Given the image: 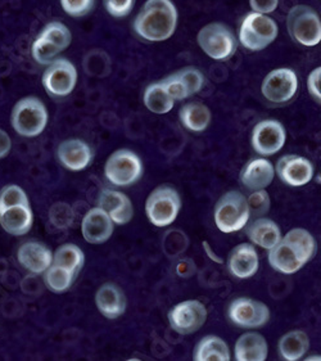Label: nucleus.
Segmentation results:
<instances>
[{"mask_svg":"<svg viewBox=\"0 0 321 361\" xmlns=\"http://www.w3.org/2000/svg\"><path fill=\"white\" fill-rule=\"evenodd\" d=\"M317 251L316 240L306 229L294 228L269 250V264L279 273L294 274L313 260Z\"/></svg>","mask_w":321,"mask_h":361,"instance_id":"1","label":"nucleus"},{"mask_svg":"<svg viewBox=\"0 0 321 361\" xmlns=\"http://www.w3.org/2000/svg\"><path fill=\"white\" fill-rule=\"evenodd\" d=\"M177 26V9L172 0H146L132 22V29L148 43L166 42Z\"/></svg>","mask_w":321,"mask_h":361,"instance_id":"2","label":"nucleus"},{"mask_svg":"<svg viewBox=\"0 0 321 361\" xmlns=\"http://www.w3.org/2000/svg\"><path fill=\"white\" fill-rule=\"evenodd\" d=\"M49 120L48 109L37 97H25L17 102L12 111V126L23 137H39Z\"/></svg>","mask_w":321,"mask_h":361,"instance_id":"3","label":"nucleus"},{"mask_svg":"<svg viewBox=\"0 0 321 361\" xmlns=\"http://www.w3.org/2000/svg\"><path fill=\"white\" fill-rule=\"evenodd\" d=\"M215 224L222 233L239 231L248 224L247 198L239 190H230L222 195L215 206Z\"/></svg>","mask_w":321,"mask_h":361,"instance_id":"4","label":"nucleus"},{"mask_svg":"<svg viewBox=\"0 0 321 361\" xmlns=\"http://www.w3.org/2000/svg\"><path fill=\"white\" fill-rule=\"evenodd\" d=\"M182 209V198L179 192L168 184L154 188L148 195L146 214L151 224L163 228L172 224Z\"/></svg>","mask_w":321,"mask_h":361,"instance_id":"5","label":"nucleus"},{"mask_svg":"<svg viewBox=\"0 0 321 361\" xmlns=\"http://www.w3.org/2000/svg\"><path fill=\"white\" fill-rule=\"evenodd\" d=\"M279 34L277 22L261 13L251 12L239 27V43L244 49L261 51L275 42Z\"/></svg>","mask_w":321,"mask_h":361,"instance_id":"6","label":"nucleus"},{"mask_svg":"<svg viewBox=\"0 0 321 361\" xmlns=\"http://www.w3.org/2000/svg\"><path fill=\"white\" fill-rule=\"evenodd\" d=\"M199 48L215 61H227L233 57L238 48V40L225 23L211 22L199 30L197 35Z\"/></svg>","mask_w":321,"mask_h":361,"instance_id":"7","label":"nucleus"},{"mask_svg":"<svg viewBox=\"0 0 321 361\" xmlns=\"http://www.w3.org/2000/svg\"><path fill=\"white\" fill-rule=\"evenodd\" d=\"M287 30L293 42L315 47L321 40L320 16L310 6H294L287 16Z\"/></svg>","mask_w":321,"mask_h":361,"instance_id":"8","label":"nucleus"},{"mask_svg":"<svg viewBox=\"0 0 321 361\" xmlns=\"http://www.w3.org/2000/svg\"><path fill=\"white\" fill-rule=\"evenodd\" d=\"M104 175L112 185L126 188L138 183L143 176V162L130 149H117L107 159Z\"/></svg>","mask_w":321,"mask_h":361,"instance_id":"9","label":"nucleus"},{"mask_svg":"<svg viewBox=\"0 0 321 361\" xmlns=\"http://www.w3.org/2000/svg\"><path fill=\"white\" fill-rule=\"evenodd\" d=\"M43 85L48 94L63 98L71 94L77 82V70L66 58H56L43 73Z\"/></svg>","mask_w":321,"mask_h":361,"instance_id":"10","label":"nucleus"},{"mask_svg":"<svg viewBox=\"0 0 321 361\" xmlns=\"http://www.w3.org/2000/svg\"><path fill=\"white\" fill-rule=\"evenodd\" d=\"M227 317L234 325L244 329L261 328L270 320L268 305L249 297L235 298L227 309Z\"/></svg>","mask_w":321,"mask_h":361,"instance_id":"11","label":"nucleus"},{"mask_svg":"<svg viewBox=\"0 0 321 361\" xmlns=\"http://www.w3.org/2000/svg\"><path fill=\"white\" fill-rule=\"evenodd\" d=\"M168 323L172 331L188 336L198 332L207 320V309L198 300H188L174 306L168 312Z\"/></svg>","mask_w":321,"mask_h":361,"instance_id":"12","label":"nucleus"},{"mask_svg":"<svg viewBox=\"0 0 321 361\" xmlns=\"http://www.w3.org/2000/svg\"><path fill=\"white\" fill-rule=\"evenodd\" d=\"M298 90V78L292 68H277L265 76L261 85L263 97L277 104H283L294 98Z\"/></svg>","mask_w":321,"mask_h":361,"instance_id":"13","label":"nucleus"},{"mask_svg":"<svg viewBox=\"0 0 321 361\" xmlns=\"http://www.w3.org/2000/svg\"><path fill=\"white\" fill-rule=\"evenodd\" d=\"M285 142L287 130L283 123L277 120H263L256 123L252 130L251 145L255 152L263 157L274 156L284 147Z\"/></svg>","mask_w":321,"mask_h":361,"instance_id":"14","label":"nucleus"},{"mask_svg":"<svg viewBox=\"0 0 321 361\" xmlns=\"http://www.w3.org/2000/svg\"><path fill=\"white\" fill-rule=\"evenodd\" d=\"M275 173L287 185L299 188L313 180L314 165L305 157L297 154H287L277 161Z\"/></svg>","mask_w":321,"mask_h":361,"instance_id":"15","label":"nucleus"},{"mask_svg":"<svg viewBox=\"0 0 321 361\" xmlns=\"http://www.w3.org/2000/svg\"><path fill=\"white\" fill-rule=\"evenodd\" d=\"M113 231L115 223L101 207L89 209L82 219L81 233L84 239L90 245L106 243L112 237Z\"/></svg>","mask_w":321,"mask_h":361,"instance_id":"16","label":"nucleus"},{"mask_svg":"<svg viewBox=\"0 0 321 361\" xmlns=\"http://www.w3.org/2000/svg\"><path fill=\"white\" fill-rule=\"evenodd\" d=\"M57 159L70 171H82L93 162L94 153L90 145L81 139H67L57 148Z\"/></svg>","mask_w":321,"mask_h":361,"instance_id":"17","label":"nucleus"},{"mask_svg":"<svg viewBox=\"0 0 321 361\" xmlns=\"http://www.w3.org/2000/svg\"><path fill=\"white\" fill-rule=\"evenodd\" d=\"M98 207L104 209L111 220L117 225H126L132 221L134 216L130 198L115 189H103L98 197Z\"/></svg>","mask_w":321,"mask_h":361,"instance_id":"18","label":"nucleus"},{"mask_svg":"<svg viewBox=\"0 0 321 361\" xmlns=\"http://www.w3.org/2000/svg\"><path fill=\"white\" fill-rule=\"evenodd\" d=\"M95 304L104 318L115 320L124 315L127 300L124 290L116 283H104L96 290Z\"/></svg>","mask_w":321,"mask_h":361,"instance_id":"19","label":"nucleus"},{"mask_svg":"<svg viewBox=\"0 0 321 361\" xmlns=\"http://www.w3.org/2000/svg\"><path fill=\"white\" fill-rule=\"evenodd\" d=\"M17 260L30 273L43 274L53 262V253L44 243L30 240L18 248Z\"/></svg>","mask_w":321,"mask_h":361,"instance_id":"20","label":"nucleus"},{"mask_svg":"<svg viewBox=\"0 0 321 361\" xmlns=\"http://www.w3.org/2000/svg\"><path fill=\"white\" fill-rule=\"evenodd\" d=\"M260 260L253 245L241 243L230 252L227 267L230 274L238 279H249L258 271Z\"/></svg>","mask_w":321,"mask_h":361,"instance_id":"21","label":"nucleus"},{"mask_svg":"<svg viewBox=\"0 0 321 361\" xmlns=\"http://www.w3.org/2000/svg\"><path fill=\"white\" fill-rule=\"evenodd\" d=\"M275 178V167L269 159H253L241 171V184L249 190L266 189Z\"/></svg>","mask_w":321,"mask_h":361,"instance_id":"22","label":"nucleus"},{"mask_svg":"<svg viewBox=\"0 0 321 361\" xmlns=\"http://www.w3.org/2000/svg\"><path fill=\"white\" fill-rule=\"evenodd\" d=\"M244 228L249 240L255 246L261 247L268 251L277 245L282 239V231L279 225L268 217H257Z\"/></svg>","mask_w":321,"mask_h":361,"instance_id":"23","label":"nucleus"},{"mask_svg":"<svg viewBox=\"0 0 321 361\" xmlns=\"http://www.w3.org/2000/svg\"><path fill=\"white\" fill-rule=\"evenodd\" d=\"M34 215L30 204H17L0 212V225L8 234L21 237L31 231Z\"/></svg>","mask_w":321,"mask_h":361,"instance_id":"24","label":"nucleus"},{"mask_svg":"<svg viewBox=\"0 0 321 361\" xmlns=\"http://www.w3.org/2000/svg\"><path fill=\"white\" fill-rule=\"evenodd\" d=\"M269 346L263 334L248 332L241 334L234 347V357L238 361H265Z\"/></svg>","mask_w":321,"mask_h":361,"instance_id":"25","label":"nucleus"},{"mask_svg":"<svg viewBox=\"0 0 321 361\" xmlns=\"http://www.w3.org/2000/svg\"><path fill=\"white\" fill-rule=\"evenodd\" d=\"M179 118L185 129L193 133H202L210 126L212 114L203 103L190 102L179 109Z\"/></svg>","mask_w":321,"mask_h":361,"instance_id":"26","label":"nucleus"},{"mask_svg":"<svg viewBox=\"0 0 321 361\" xmlns=\"http://www.w3.org/2000/svg\"><path fill=\"white\" fill-rule=\"evenodd\" d=\"M193 359L196 361H229L232 354L222 338L218 336H206L198 342Z\"/></svg>","mask_w":321,"mask_h":361,"instance_id":"27","label":"nucleus"},{"mask_svg":"<svg viewBox=\"0 0 321 361\" xmlns=\"http://www.w3.org/2000/svg\"><path fill=\"white\" fill-rule=\"evenodd\" d=\"M279 354L283 360H301L308 351L310 340L303 331H292L279 341Z\"/></svg>","mask_w":321,"mask_h":361,"instance_id":"28","label":"nucleus"},{"mask_svg":"<svg viewBox=\"0 0 321 361\" xmlns=\"http://www.w3.org/2000/svg\"><path fill=\"white\" fill-rule=\"evenodd\" d=\"M143 101L146 109L156 115H166L174 109L175 101L168 95L160 81L148 85L144 90Z\"/></svg>","mask_w":321,"mask_h":361,"instance_id":"29","label":"nucleus"},{"mask_svg":"<svg viewBox=\"0 0 321 361\" xmlns=\"http://www.w3.org/2000/svg\"><path fill=\"white\" fill-rule=\"evenodd\" d=\"M54 265L65 267L79 275L81 269L85 264V255L80 247L73 243H65L57 248V251L53 253V262Z\"/></svg>","mask_w":321,"mask_h":361,"instance_id":"30","label":"nucleus"},{"mask_svg":"<svg viewBox=\"0 0 321 361\" xmlns=\"http://www.w3.org/2000/svg\"><path fill=\"white\" fill-rule=\"evenodd\" d=\"M76 276L71 270L51 264L44 271V283L53 293H65L73 287Z\"/></svg>","mask_w":321,"mask_h":361,"instance_id":"31","label":"nucleus"},{"mask_svg":"<svg viewBox=\"0 0 321 361\" xmlns=\"http://www.w3.org/2000/svg\"><path fill=\"white\" fill-rule=\"evenodd\" d=\"M40 37L51 42L59 51H66L73 42V34L65 23L59 21L49 22L40 32Z\"/></svg>","mask_w":321,"mask_h":361,"instance_id":"32","label":"nucleus"},{"mask_svg":"<svg viewBox=\"0 0 321 361\" xmlns=\"http://www.w3.org/2000/svg\"><path fill=\"white\" fill-rule=\"evenodd\" d=\"M175 73L180 79L183 80L190 97L197 94L205 87V75L201 70H198L197 67L188 66V67H184L182 70L176 71Z\"/></svg>","mask_w":321,"mask_h":361,"instance_id":"33","label":"nucleus"},{"mask_svg":"<svg viewBox=\"0 0 321 361\" xmlns=\"http://www.w3.org/2000/svg\"><path fill=\"white\" fill-rule=\"evenodd\" d=\"M61 51L51 42L37 37L32 44V57L39 65L48 66L57 58Z\"/></svg>","mask_w":321,"mask_h":361,"instance_id":"34","label":"nucleus"},{"mask_svg":"<svg viewBox=\"0 0 321 361\" xmlns=\"http://www.w3.org/2000/svg\"><path fill=\"white\" fill-rule=\"evenodd\" d=\"M17 204H30L29 197L21 187L11 184L0 190V212Z\"/></svg>","mask_w":321,"mask_h":361,"instance_id":"35","label":"nucleus"},{"mask_svg":"<svg viewBox=\"0 0 321 361\" xmlns=\"http://www.w3.org/2000/svg\"><path fill=\"white\" fill-rule=\"evenodd\" d=\"M249 217H263L270 211L271 201L266 189L253 190V193L247 198Z\"/></svg>","mask_w":321,"mask_h":361,"instance_id":"36","label":"nucleus"},{"mask_svg":"<svg viewBox=\"0 0 321 361\" xmlns=\"http://www.w3.org/2000/svg\"><path fill=\"white\" fill-rule=\"evenodd\" d=\"M49 219L56 228L67 229L73 224L75 214L70 204L63 202L54 203L49 211Z\"/></svg>","mask_w":321,"mask_h":361,"instance_id":"37","label":"nucleus"},{"mask_svg":"<svg viewBox=\"0 0 321 361\" xmlns=\"http://www.w3.org/2000/svg\"><path fill=\"white\" fill-rule=\"evenodd\" d=\"M160 82H162L163 87L166 89L168 95L174 101H183V99L189 98L188 89L185 87L183 80L180 79L175 73L168 75L163 80H160Z\"/></svg>","mask_w":321,"mask_h":361,"instance_id":"38","label":"nucleus"},{"mask_svg":"<svg viewBox=\"0 0 321 361\" xmlns=\"http://www.w3.org/2000/svg\"><path fill=\"white\" fill-rule=\"evenodd\" d=\"M59 1L66 15L75 18L88 16L93 12L95 7V0H59Z\"/></svg>","mask_w":321,"mask_h":361,"instance_id":"39","label":"nucleus"},{"mask_svg":"<svg viewBox=\"0 0 321 361\" xmlns=\"http://www.w3.org/2000/svg\"><path fill=\"white\" fill-rule=\"evenodd\" d=\"M107 13L115 18H124L132 13L135 0H103Z\"/></svg>","mask_w":321,"mask_h":361,"instance_id":"40","label":"nucleus"},{"mask_svg":"<svg viewBox=\"0 0 321 361\" xmlns=\"http://www.w3.org/2000/svg\"><path fill=\"white\" fill-rule=\"evenodd\" d=\"M308 93L317 103L321 102V67L313 70L307 78Z\"/></svg>","mask_w":321,"mask_h":361,"instance_id":"41","label":"nucleus"},{"mask_svg":"<svg viewBox=\"0 0 321 361\" xmlns=\"http://www.w3.org/2000/svg\"><path fill=\"white\" fill-rule=\"evenodd\" d=\"M249 6L256 13L269 15L275 12L279 6V0H249Z\"/></svg>","mask_w":321,"mask_h":361,"instance_id":"42","label":"nucleus"},{"mask_svg":"<svg viewBox=\"0 0 321 361\" xmlns=\"http://www.w3.org/2000/svg\"><path fill=\"white\" fill-rule=\"evenodd\" d=\"M12 149V140L6 131L0 129V159L7 157Z\"/></svg>","mask_w":321,"mask_h":361,"instance_id":"43","label":"nucleus"},{"mask_svg":"<svg viewBox=\"0 0 321 361\" xmlns=\"http://www.w3.org/2000/svg\"><path fill=\"white\" fill-rule=\"evenodd\" d=\"M316 360L319 361L320 360V356H311V357H307L306 360Z\"/></svg>","mask_w":321,"mask_h":361,"instance_id":"44","label":"nucleus"}]
</instances>
